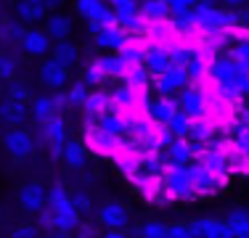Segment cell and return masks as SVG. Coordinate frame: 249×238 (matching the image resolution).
<instances>
[{"instance_id":"cell-48","label":"cell","mask_w":249,"mask_h":238,"mask_svg":"<svg viewBox=\"0 0 249 238\" xmlns=\"http://www.w3.org/2000/svg\"><path fill=\"white\" fill-rule=\"evenodd\" d=\"M37 236H40V228L37 225H29V222L16 225V228L11 230V238H37Z\"/></svg>"},{"instance_id":"cell-55","label":"cell","mask_w":249,"mask_h":238,"mask_svg":"<svg viewBox=\"0 0 249 238\" xmlns=\"http://www.w3.org/2000/svg\"><path fill=\"white\" fill-rule=\"evenodd\" d=\"M48 238H72V233H67V230H48Z\"/></svg>"},{"instance_id":"cell-10","label":"cell","mask_w":249,"mask_h":238,"mask_svg":"<svg viewBox=\"0 0 249 238\" xmlns=\"http://www.w3.org/2000/svg\"><path fill=\"white\" fill-rule=\"evenodd\" d=\"M40 127H43V138L51 146V156L58 159L64 153V143H67V122L61 119V114H56L45 124H40Z\"/></svg>"},{"instance_id":"cell-41","label":"cell","mask_w":249,"mask_h":238,"mask_svg":"<svg viewBox=\"0 0 249 238\" xmlns=\"http://www.w3.org/2000/svg\"><path fill=\"white\" fill-rule=\"evenodd\" d=\"M104 5H106L104 0H74V8H77V14H80L82 19H88V21H90L93 16H96L98 11L104 8Z\"/></svg>"},{"instance_id":"cell-50","label":"cell","mask_w":249,"mask_h":238,"mask_svg":"<svg viewBox=\"0 0 249 238\" xmlns=\"http://www.w3.org/2000/svg\"><path fill=\"white\" fill-rule=\"evenodd\" d=\"M72 206L77 212H90V196L82 193V190H77V193L72 196Z\"/></svg>"},{"instance_id":"cell-34","label":"cell","mask_w":249,"mask_h":238,"mask_svg":"<svg viewBox=\"0 0 249 238\" xmlns=\"http://www.w3.org/2000/svg\"><path fill=\"white\" fill-rule=\"evenodd\" d=\"M111 24H117V16H114V11H111L109 5H104V8H101L98 14L88 21V29H90V34H96L104 27H111Z\"/></svg>"},{"instance_id":"cell-19","label":"cell","mask_w":249,"mask_h":238,"mask_svg":"<svg viewBox=\"0 0 249 238\" xmlns=\"http://www.w3.org/2000/svg\"><path fill=\"white\" fill-rule=\"evenodd\" d=\"M29 117V106L27 103H16V101L5 98L0 103V122L3 124H11V127H21Z\"/></svg>"},{"instance_id":"cell-52","label":"cell","mask_w":249,"mask_h":238,"mask_svg":"<svg viewBox=\"0 0 249 238\" xmlns=\"http://www.w3.org/2000/svg\"><path fill=\"white\" fill-rule=\"evenodd\" d=\"M67 103H69V98H67V93H64V90L58 95H53V109H56V114H61L64 109H69Z\"/></svg>"},{"instance_id":"cell-17","label":"cell","mask_w":249,"mask_h":238,"mask_svg":"<svg viewBox=\"0 0 249 238\" xmlns=\"http://www.w3.org/2000/svg\"><path fill=\"white\" fill-rule=\"evenodd\" d=\"M93 122H96V127H101L104 133L114 135V138H120V140L130 133V122L122 114H117V111H104V114L96 117Z\"/></svg>"},{"instance_id":"cell-40","label":"cell","mask_w":249,"mask_h":238,"mask_svg":"<svg viewBox=\"0 0 249 238\" xmlns=\"http://www.w3.org/2000/svg\"><path fill=\"white\" fill-rule=\"evenodd\" d=\"M173 27L178 29V32H194V29H199L196 14H194V11H183V14H175V16H173Z\"/></svg>"},{"instance_id":"cell-57","label":"cell","mask_w":249,"mask_h":238,"mask_svg":"<svg viewBox=\"0 0 249 238\" xmlns=\"http://www.w3.org/2000/svg\"><path fill=\"white\" fill-rule=\"evenodd\" d=\"M104 238H127V236H124V233H117V230H111V233H106Z\"/></svg>"},{"instance_id":"cell-8","label":"cell","mask_w":249,"mask_h":238,"mask_svg":"<svg viewBox=\"0 0 249 238\" xmlns=\"http://www.w3.org/2000/svg\"><path fill=\"white\" fill-rule=\"evenodd\" d=\"M51 45H53V40L48 37V32H45V29H37V27L24 29V34H21V40H19L21 51H24L27 56H35V58L51 53Z\"/></svg>"},{"instance_id":"cell-27","label":"cell","mask_w":249,"mask_h":238,"mask_svg":"<svg viewBox=\"0 0 249 238\" xmlns=\"http://www.w3.org/2000/svg\"><path fill=\"white\" fill-rule=\"evenodd\" d=\"M96 64H98V69L104 71V77H111V80L127 74V67H124V61L120 58V53H117V56H101Z\"/></svg>"},{"instance_id":"cell-18","label":"cell","mask_w":249,"mask_h":238,"mask_svg":"<svg viewBox=\"0 0 249 238\" xmlns=\"http://www.w3.org/2000/svg\"><path fill=\"white\" fill-rule=\"evenodd\" d=\"M16 19L21 24H37L48 19V8L43 5V0H19L16 3Z\"/></svg>"},{"instance_id":"cell-54","label":"cell","mask_w":249,"mask_h":238,"mask_svg":"<svg viewBox=\"0 0 249 238\" xmlns=\"http://www.w3.org/2000/svg\"><path fill=\"white\" fill-rule=\"evenodd\" d=\"M239 24H249V3L244 8H239Z\"/></svg>"},{"instance_id":"cell-28","label":"cell","mask_w":249,"mask_h":238,"mask_svg":"<svg viewBox=\"0 0 249 238\" xmlns=\"http://www.w3.org/2000/svg\"><path fill=\"white\" fill-rule=\"evenodd\" d=\"M64 162H67L72 170H80L82 164H85V159H88V153H85V146L82 143H77V140H69V143H64Z\"/></svg>"},{"instance_id":"cell-44","label":"cell","mask_w":249,"mask_h":238,"mask_svg":"<svg viewBox=\"0 0 249 238\" xmlns=\"http://www.w3.org/2000/svg\"><path fill=\"white\" fill-rule=\"evenodd\" d=\"M120 58L124 61V67L133 69V67H141V61H143V51H138V48H133V43L124 45L120 51Z\"/></svg>"},{"instance_id":"cell-43","label":"cell","mask_w":249,"mask_h":238,"mask_svg":"<svg viewBox=\"0 0 249 238\" xmlns=\"http://www.w3.org/2000/svg\"><path fill=\"white\" fill-rule=\"evenodd\" d=\"M88 82H74V85H69V90H67V98H69V103L72 106H82L85 103V98H88Z\"/></svg>"},{"instance_id":"cell-29","label":"cell","mask_w":249,"mask_h":238,"mask_svg":"<svg viewBox=\"0 0 249 238\" xmlns=\"http://www.w3.org/2000/svg\"><path fill=\"white\" fill-rule=\"evenodd\" d=\"M109 101L111 98H109V95H104V93H90L85 98V103H82V111H85V117L93 122L96 117H101L106 111V103H109Z\"/></svg>"},{"instance_id":"cell-46","label":"cell","mask_w":249,"mask_h":238,"mask_svg":"<svg viewBox=\"0 0 249 238\" xmlns=\"http://www.w3.org/2000/svg\"><path fill=\"white\" fill-rule=\"evenodd\" d=\"M231 56H233L236 61H239L241 67L249 71V37H247V40H239V45L231 51Z\"/></svg>"},{"instance_id":"cell-6","label":"cell","mask_w":249,"mask_h":238,"mask_svg":"<svg viewBox=\"0 0 249 238\" xmlns=\"http://www.w3.org/2000/svg\"><path fill=\"white\" fill-rule=\"evenodd\" d=\"M191 85V77L186 74V69H178L173 67L170 71H164V74H159V77H154V87H157V93L159 95H178V93H183L186 87Z\"/></svg>"},{"instance_id":"cell-39","label":"cell","mask_w":249,"mask_h":238,"mask_svg":"<svg viewBox=\"0 0 249 238\" xmlns=\"http://www.w3.org/2000/svg\"><path fill=\"white\" fill-rule=\"evenodd\" d=\"M64 204H72V196H69V190L61 183H53V188L48 190V206L56 209V206H64Z\"/></svg>"},{"instance_id":"cell-15","label":"cell","mask_w":249,"mask_h":238,"mask_svg":"<svg viewBox=\"0 0 249 238\" xmlns=\"http://www.w3.org/2000/svg\"><path fill=\"white\" fill-rule=\"evenodd\" d=\"M141 67L149 71L151 77H159V74H164V71H170L173 69L170 48H149V51H143V61H141Z\"/></svg>"},{"instance_id":"cell-45","label":"cell","mask_w":249,"mask_h":238,"mask_svg":"<svg viewBox=\"0 0 249 238\" xmlns=\"http://www.w3.org/2000/svg\"><path fill=\"white\" fill-rule=\"evenodd\" d=\"M0 27H3V37H8V40H16V43H19V40H21V34H24V27H21V21L0 19Z\"/></svg>"},{"instance_id":"cell-37","label":"cell","mask_w":249,"mask_h":238,"mask_svg":"<svg viewBox=\"0 0 249 238\" xmlns=\"http://www.w3.org/2000/svg\"><path fill=\"white\" fill-rule=\"evenodd\" d=\"M135 236L138 238H167V225L159 222V220H149V222H143L135 230Z\"/></svg>"},{"instance_id":"cell-38","label":"cell","mask_w":249,"mask_h":238,"mask_svg":"<svg viewBox=\"0 0 249 238\" xmlns=\"http://www.w3.org/2000/svg\"><path fill=\"white\" fill-rule=\"evenodd\" d=\"M196 56V51H194L191 45H178V48H170V58H173V67L178 69H186L188 64H191V58Z\"/></svg>"},{"instance_id":"cell-14","label":"cell","mask_w":249,"mask_h":238,"mask_svg":"<svg viewBox=\"0 0 249 238\" xmlns=\"http://www.w3.org/2000/svg\"><path fill=\"white\" fill-rule=\"evenodd\" d=\"M191 230L199 238H233L228 222H225V220H217V217H196L191 222Z\"/></svg>"},{"instance_id":"cell-33","label":"cell","mask_w":249,"mask_h":238,"mask_svg":"<svg viewBox=\"0 0 249 238\" xmlns=\"http://www.w3.org/2000/svg\"><path fill=\"white\" fill-rule=\"evenodd\" d=\"M212 138V124L207 122V117H201V119H194L191 122V133H188V140L191 143H210Z\"/></svg>"},{"instance_id":"cell-22","label":"cell","mask_w":249,"mask_h":238,"mask_svg":"<svg viewBox=\"0 0 249 238\" xmlns=\"http://www.w3.org/2000/svg\"><path fill=\"white\" fill-rule=\"evenodd\" d=\"M53 212V228L56 230H74L77 225H80V212L74 209L72 204H64V206H56Z\"/></svg>"},{"instance_id":"cell-2","label":"cell","mask_w":249,"mask_h":238,"mask_svg":"<svg viewBox=\"0 0 249 238\" xmlns=\"http://www.w3.org/2000/svg\"><path fill=\"white\" fill-rule=\"evenodd\" d=\"M164 190L173 199H194L191 164H164Z\"/></svg>"},{"instance_id":"cell-26","label":"cell","mask_w":249,"mask_h":238,"mask_svg":"<svg viewBox=\"0 0 249 238\" xmlns=\"http://www.w3.org/2000/svg\"><path fill=\"white\" fill-rule=\"evenodd\" d=\"M141 16H143L146 21H164L173 14H170L164 0H143V3H141Z\"/></svg>"},{"instance_id":"cell-25","label":"cell","mask_w":249,"mask_h":238,"mask_svg":"<svg viewBox=\"0 0 249 238\" xmlns=\"http://www.w3.org/2000/svg\"><path fill=\"white\" fill-rule=\"evenodd\" d=\"M29 117H32L37 124H45L51 117H56V109H53V98H48V95L32 98V106H29Z\"/></svg>"},{"instance_id":"cell-58","label":"cell","mask_w":249,"mask_h":238,"mask_svg":"<svg viewBox=\"0 0 249 238\" xmlns=\"http://www.w3.org/2000/svg\"><path fill=\"white\" fill-rule=\"evenodd\" d=\"M0 135H3V127H0Z\"/></svg>"},{"instance_id":"cell-36","label":"cell","mask_w":249,"mask_h":238,"mask_svg":"<svg viewBox=\"0 0 249 238\" xmlns=\"http://www.w3.org/2000/svg\"><path fill=\"white\" fill-rule=\"evenodd\" d=\"M149 80H151V74L143 67H133L124 74V82H127L130 87H135V90H146V87H149Z\"/></svg>"},{"instance_id":"cell-42","label":"cell","mask_w":249,"mask_h":238,"mask_svg":"<svg viewBox=\"0 0 249 238\" xmlns=\"http://www.w3.org/2000/svg\"><path fill=\"white\" fill-rule=\"evenodd\" d=\"M16 58L11 56V53H5V51H0V80H5V82H11L16 77Z\"/></svg>"},{"instance_id":"cell-9","label":"cell","mask_w":249,"mask_h":238,"mask_svg":"<svg viewBox=\"0 0 249 238\" xmlns=\"http://www.w3.org/2000/svg\"><path fill=\"white\" fill-rule=\"evenodd\" d=\"M93 43H96V48H101V51H117L120 53L124 45L133 43V37L124 32L120 24H111V27H104L101 32L93 34Z\"/></svg>"},{"instance_id":"cell-3","label":"cell","mask_w":249,"mask_h":238,"mask_svg":"<svg viewBox=\"0 0 249 238\" xmlns=\"http://www.w3.org/2000/svg\"><path fill=\"white\" fill-rule=\"evenodd\" d=\"M191 186L196 196H212L228 186V172L215 175L210 167H204L201 162H191Z\"/></svg>"},{"instance_id":"cell-20","label":"cell","mask_w":249,"mask_h":238,"mask_svg":"<svg viewBox=\"0 0 249 238\" xmlns=\"http://www.w3.org/2000/svg\"><path fill=\"white\" fill-rule=\"evenodd\" d=\"M45 32H48V37L53 43H56V40H67L69 34H72V16L48 14V19H45Z\"/></svg>"},{"instance_id":"cell-4","label":"cell","mask_w":249,"mask_h":238,"mask_svg":"<svg viewBox=\"0 0 249 238\" xmlns=\"http://www.w3.org/2000/svg\"><path fill=\"white\" fill-rule=\"evenodd\" d=\"M3 146H5V151H8V156L14 159V162H27L35 153V138L24 127L8 130V133L3 135Z\"/></svg>"},{"instance_id":"cell-24","label":"cell","mask_w":249,"mask_h":238,"mask_svg":"<svg viewBox=\"0 0 249 238\" xmlns=\"http://www.w3.org/2000/svg\"><path fill=\"white\" fill-rule=\"evenodd\" d=\"M225 222H228L233 238H249V209H231Z\"/></svg>"},{"instance_id":"cell-5","label":"cell","mask_w":249,"mask_h":238,"mask_svg":"<svg viewBox=\"0 0 249 238\" xmlns=\"http://www.w3.org/2000/svg\"><path fill=\"white\" fill-rule=\"evenodd\" d=\"M19 206L29 214H40L48 206V188L43 183H27V186L19 188V196H16Z\"/></svg>"},{"instance_id":"cell-23","label":"cell","mask_w":249,"mask_h":238,"mask_svg":"<svg viewBox=\"0 0 249 238\" xmlns=\"http://www.w3.org/2000/svg\"><path fill=\"white\" fill-rule=\"evenodd\" d=\"M51 58H56L58 64L72 69L77 64V58H80V51H77V45H72L69 40H56V43L51 45Z\"/></svg>"},{"instance_id":"cell-21","label":"cell","mask_w":249,"mask_h":238,"mask_svg":"<svg viewBox=\"0 0 249 238\" xmlns=\"http://www.w3.org/2000/svg\"><path fill=\"white\" fill-rule=\"evenodd\" d=\"M117 146H120V138L104 133L101 127H96V124L88 130V148H93V151H98V153H111Z\"/></svg>"},{"instance_id":"cell-16","label":"cell","mask_w":249,"mask_h":238,"mask_svg":"<svg viewBox=\"0 0 249 238\" xmlns=\"http://www.w3.org/2000/svg\"><path fill=\"white\" fill-rule=\"evenodd\" d=\"M98 220H101V225L109 228V230H122V228H127L130 214H127V209H124V204H120V201H109V204L101 206Z\"/></svg>"},{"instance_id":"cell-56","label":"cell","mask_w":249,"mask_h":238,"mask_svg":"<svg viewBox=\"0 0 249 238\" xmlns=\"http://www.w3.org/2000/svg\"><path fill=\"white\" fill-rule=\"evenodd\" d=\"M43 5H45L48 11H56L58 5H64V0H43Z\"/></svg>"},{"instance_id":"cell-51","label":"cell","mask_w":249,"mask_h":238,"mask_svg":"<svg viewBox=\"0 0 249 238\" xmlns=\"http://www.w3.org/2000/svg\"><path fill=\"white\" fill-rule=\"evenodd\" d=\"M104 80H106V77H104V71H101V69H98V64L93 61L90 67H88L85 82H88V85H96V82H104Z\"/></svg>"},{"instance_id":"cell-11","label":"cell","mask_w":249,"mask_h":238,"mask_svg":"<svg viewBox=\"0 0 249 238\" xmlns=\"http://www.w3.org/2000/svg\"><path fill=\"white\" fill-rule=\"evenodd\" d=\"M178 106H180L183 114H188L191 119L207 117V95H204V90H199V87L188 85L186 90L180 93V98H178Z\"/></svg>"},{"instance_id":"cell-47","label":"cell","mask_w":249,"mask_h":238,"mask_svg":"<svg viewBox=\"0 0 249 238\" xmlns=\"http://www.w3.org/2000/svg\"><path fill=\"white\" fill-rule=\"evenodd\" d=\"M167 238H199V236L191 230V225L175 222V225H167Z\"/></svg>"},{"instance_id":"cell-1","label":"cell","mask_w":249,"mask_h":238,"mask_svg":"<svg viewBox=\"0 0 249 238\" xmlns=\"http://www.w3.org/2000/svg\"><path fill=\"white\" fill-rule=\"evenodd\" d=\"M191 11L196 14L199 29H204V32H210V34L231 32V29H236V24H239V11H233V8H215L212 0H196Z\"/></svg>"},{"instance_id":"cell-7","label":"cell","mask_w":249,"mask_h":238,"mask_svg":"<svg viewBox=\"0 0 249 238\" xmlns=\"http://www.w3.org/2000/svg\"><path fill=\"white\" fill-rule=\"evenodd\" d=\"M37 74H40V82L45 87H51V90H64L69 85V69L64 64H58L56 58H45L40 64Z\"/></svg>"},{"instance_id":"cell-49","label":"cell","mask_w":249,"mask_h":238,"mask_svg":"<svg viewBox=\"0 0 249 238\" xmlns=\"http://www.w3.org/2000/svg\"><path fill=\"white\" fill-rule=\"evenodd\" d=\"M164 3H167L170 14L175 16V14H183V11H191L196 0H164Z\"/></svg>"},{"instance_id":"cell-12","label":"cell","mask_w":249,"mask_h":238,"mask_svg":"<svg viewBox=\"0 0 249 238\" xmlns=\"http://www.w3.org/2000/svg\"><path fill=\"white\" fill-rule=\"evenodd\" d=\"M146 111H149V119L154 124L164 127V124L180 111V106H178V101L170 98V95H159L157 101H149V103H146Z\"/></svg>"},{"instance_id":"cell-35","label":"cell","mask_w":249,"mask_h":238,"mask_svg":"<svg viewBox=\"0 0 249 238\" xmlns=\"http://www.w3.org/2000/svg\"><path fill=\"white\" fill-rule=\"evenodd\" d=\"M5 98L16 101V103H32V93H29L27 82H19V80H11L8 82V90H5Z\"/></svg>"},{"instance_id":"cell-53","label":"cell","mask_w":249,"mask_h":238,"mask_svg":"<svg viewBox=\"0 0 249 238\" xmlns=\"http://www.w3.org/2000/svg\"><path fill=\"white\" fill-rule=\"evenodd\" d=\"M247 3H249V0H223V5H225V8H233V11L244 8Z\"/></svg>"},{"instance_id":"cell-31","label":"cell","mask_w":249,"mask_h":238,"mask_svg":"<svg viewBox=\"0 0 249 238\" xmlns=\"http://www.w3.org/2000/svg\"><path fill=\"white\" fill-rule=\"evenodd\" d=\"M191 122L194 119L188 117V114H183V111H178V114L170 119L167 124H164V127L170 130V133H173V138L178 140V138H188V133H191Z\"/></svg>"},{"instance_id":"cell-13","label":"cell","mask_w":249,"mask_h":238,"mask_svg":"<svg viewBox=\"0 0 249 238\" xmlns=\"http://www.w3.org/2000/svg\"><path fill=\"white\" fill-rule=\"evenodd\" d=\"M201 146L191 143L188 138H178L167 146V164H191L194 159H199Z\"/></svg>"},{"instance_id":"cell-32","label":"cell","mask_w":249,"mask_h":238,"mask_svg":"<svg viewBox=\"0 0 249 238\" xmlns=\"http://www.w3.org/2000/svg\"><path fill=\"white\" fill-rule=\"evenodd\" d=\"M109 98H111V103H114V106H135V101H138V90L124 82V85H117L114 90H111Z\"/></svg>"},{"instance_id":"cell-30","label":"cell","mask_w":249,"mask_h":238,"mask_svg":"<svg viewBox=\"0 0 249 238\" xmlns=\"http://www.w3.org/2000/svg\"><path fill=\"white\" fill-rule=\"evenodd\" d=\"M109 8L114 11L117 21H124V19H130V16H138L141 14L138 0H109Z\"/></svg>"}]
</instances>
